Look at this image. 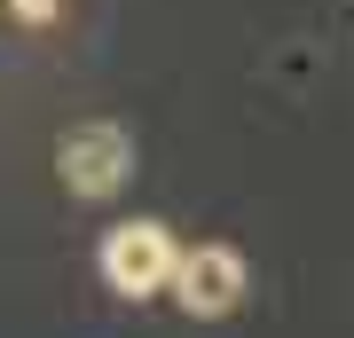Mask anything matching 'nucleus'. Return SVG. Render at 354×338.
I'll return each mask as SVG.
<instances>
[{"instance_id": "nucleus-2", "label": "nucleus", "mask_w": 354, "mask_h": 338, "mask_svg": "<svg viewBox=\"0 0 354 338\" xmlns=\"http://www.w3.org/2000/svg\"><path fill=\"white\" fill-rule=\"evenodd\" d=\"M181 244L165 220H118L111 236H102V283L118 291V299H158L165 276H174Z\"/></svg>"}, {"instance_id": "nucleus-4", "label": "nucleus", "mask_w": 354, "mask_h": 338, "mask_svg": "<svg viewBox=\"0 0 354 338\" xmlns=\"http://www.w3.org/2000/svg\"><path fill=\"white\" fill-rule=\"evenodd\" d=\"M16 24H55V0H8Z\"/></svg>"}, {"instance_id": "nucleus-3", "label": "nucleus", "mask_w": 354, "mask_h": 338, "mask_svg": "<svg viewBox=\"0 0 354 338\" xmlns=\"http://www.w3.org/2000/svg\"><path fill=\"white\" fill-rule=\"evenodd\" d=\"M55 165H64L71 197H118L127 173H134V134L111 126V118H87V126H71V134L55 142Z\"/></svg>"}, {"instance_id": "nucleus-1", "label": "nucleus", "mask_w": 354, "mask_h": 338, "mask_svg": "<svg viewBox=\"0 0 354 338\" xmlns=\"http://www.w3.org/2000/svg\"><path fill=\"white\" fill-rule=\"evenodd\" d=\"M165 291H174V307L189 314V323H221V314L244 307V291H252V267H244L236 244H197L174 260V276H165Z\"/></svg>"}]
</instances>
